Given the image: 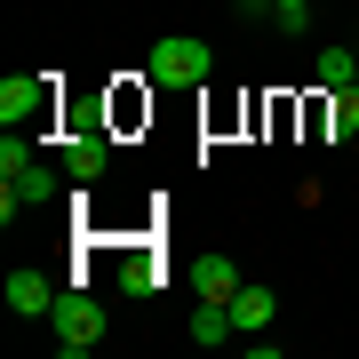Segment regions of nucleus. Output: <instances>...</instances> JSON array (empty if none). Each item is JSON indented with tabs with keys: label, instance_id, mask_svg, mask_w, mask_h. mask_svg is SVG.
<instances>
[{
	"label": "nucleus",
	"instance_id": "nucleus-1",
	"mask_svg": "<svg viewBox=\"0 0 359 359\" xmlns=\"http://www.w3.org/2000/svg\"><path fill=\"white\" fill-rule=\"evenodd\" d=\"M144 72H152L160 88H200V80L216 72V65H208V40H184V32H168L160 48H152V65H144Z\"/></svg>",
	"mask_w": 359,
	"mask_h": 359
},
{
	"label": "nucleus",
	"instance_id": "nucleus-2",
	"mask_svg": "<svg viewBox=\"0 0 359 359\" xmlns=\"http://www.w3.org/2000/svg\"><path fill=\"white\" fill-rule=\"evenodd\" d=\"M48 327H56V351H65V359H80V351H96V344H104V311H96L80 287H72V295H56Z\"/></svg>",
	"mask_w": 359,
	"mask_h": 359
},
{
	"label": "nucleus",
	"instance_id": "nucleus-3",
	"mask_svg": "<svg viewBox=\"0 0 359 359\" xmlns=\"http://www.w3.org/2000/svg\"><path fill=\"white\" fill-rule=\"evenodd\" d=\"M48 200H56V176L40 160H25L16 176H0V216L8 224H16V208H48Z\"/></svg>",
	"mask_w": 359,
	"mask_h": 359
},
{
	"label": "nucleus",
	"instance_id": "nucleus-4",
	"mask_svg": "<svg viewBox=\"0 0 359 359\" xmlns=\"http://www.w3.org/2000/svg\"><path fill=\"white\" fill-rule=\"evenodd\" d=\"M0 120H8V128L48 120V80H0Z\"/></svg>",
	"mask_w": 359,
	"mask_h": 359
},
{
	"label": "nucleus",
	"instance_id": "nucleus-5",
	"mask_svg": "<svg viewBox=\"0 0 359 359\" xmlns=\"http://www.w3.org/2000/svg\"><path fill=\"white\" fill-rule=\"evenodd\" d=\"M192 287L208 295V304H231V295H240V264H231V256H200L192 264Z\"/></svg>",
	"mask_w": 359,
	"mask_h": 359
},
{
	"label": "nucleus",
	"instance_id": "nucleus-6",
	"mask_svg": "<svg viewBox=\"0 0 359 359\" xmlns=\"http://www.w3.org/2000/svg\"><path fill=\"white\" fill-rule=\"evenodd\" d=\"M104 160H112V144H104L96 128L65 144V176H80V184H88V176H104Z\"/></svg>",
	"mask_w": 359,
	"mask_h": 359
},
{
	"label": "nucleus",
	"instance_id": "nucleus-7",
	"mask_svg": "<svg viewBox=\"0 0 359 359\" xmlns=\"http://www.w3.org/2000/svg\"><path fill=\"white\" fill-rule=\"evenodd\" d=\"M231 335H240L231 304H208V295H200V311H192V344H208V351H216V344H231Z\"/></svg>",
	"mask_w": 359,
	"mask_h": 359
},
{
	"label": "nucleus",
	"instance_id": "nucleus-8",
	"mask_svg": "<svg viewBox=\"0 0 359 359\" xmlns=\"http://www.w3.org/2000/svg\"><path fill=\"white\" fill-rule=\"evenodd\" d=\"M271 311H280V304H271V287H248V280H240V295H231V320H240V335L271 327Z\"/></svg>",
	"mask_w": 359,
	"mask_h": 359
},
{
	"label": "nucleus",
	"instance_id": "nucleus-9",
	"mask_svg": "<svg viewBox=\"0 0 359 359\" xmlns=\"http://www.w3.org/2000/svg\"><path fill=\"white\" fill-rule=\"evenodd\" d=\"M8 311H56V287L40 271H8Z\"/></svg>",
	"mask_w": 359,
	"mask_h": 359
},
{
	"label": "nucleus",
	"instance_id": "nucleus-10",
	"mask_svg": "<svg viewBox=\"0 0 359 359\" xmlns=\"http://www.w3.org/2000/svg\"><path fill=\"white\" fill-rule=\"evenodd\" d=\"M359 80V56L344 48V40H335V48H320V88H351Z\"/></svg>",
	"mask_w": 359,
	"mask_h": 359
},
{
	"label": "nucleus",
	"instance_id": "nucleus-11",
	"mask_svg": "<svg viewBox=\"0 0 359 359\" xmlns=\"http://www.w3.org/2000/svg\"><path fill=\"white\" fill-rule=\"evenodd\" d=\"M327 128L335 136H359V80H351V88H327Z\"/></svg>",
	"mask_w": 359,
	"mask_h": 359
},
{
	"label": "nucleus",
	"instance_id": "nucleus-12",
	"mask_svg": "<svg viewBox=\"0 0 359 359\" xmlns=\"http://www.w3.org/2000/svg\"><path fill=\"white\" fill-rule=\"evenodd\" d=\"M25 160H32V136H25V128H8V144H0V176H16Z\"/></svg>",
	"mask_w": 359,
	"mask_h": 359
},
{
	"label": "nucleus",
	"instance_id": "nucleus-13",
	"mask_svg": "<svg viewBox=\"0 0 359 359\" xmlns=\"http://www.w3.org/2000/svg\"><path fill=\"white\" fill-rule=\"evenodd\" d=\"M304 16H311V0H271V25L280 32H304Z\"/></svg>",
	"mask_w": 359,
	"mask_h": 359
},
{
	"label": "nucleus",
	"instance_id": "nucleus-14",
	"mask_svg": "<svg viewBox=\"0 0 359 359\" xmlns=\"http://www.w3.org/2000/svg\"><path fill=\"white\" fill-rule=\"evenodd\" d=\"M152 280H160L152 264H128V271H120V287H128V295H152Z\"/></svg>",
	"mask_w": 359,
	"mask_h": 359
}]
</instances>
